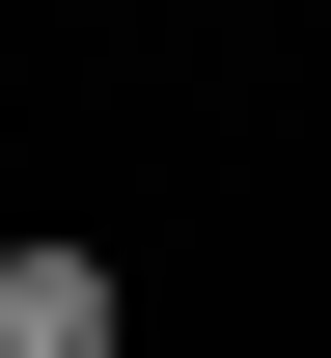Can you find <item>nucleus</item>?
I'll return each mask as SVG.
<instances>
[{"label":"nucleus","mask_w":331,"mask_h":358,"mask_svg":"<svg viewBox=\"0 0 331 358\" xmlns=\"http://www.w3.org/2000/svg\"><path fill=\"white\" fill-rule=\"evenodd\" d=\"M0 358H139V275L83 221H0Z\"/></svg>","instance_id":"f257e3e1"}]
</instances>
